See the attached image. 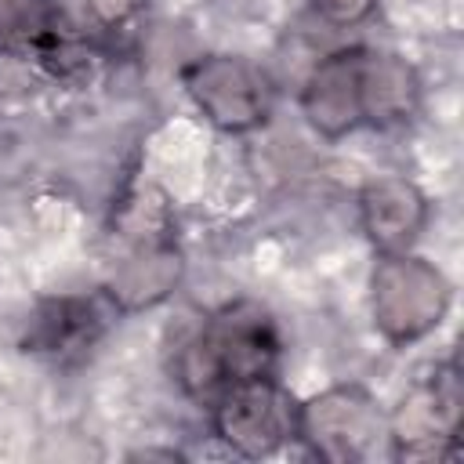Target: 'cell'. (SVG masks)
Instances as JSON below:
<instances>
[{"mask_svg":"<svg viewBox=\"0 0 464 464\" xmlns=\"http://www.w3.org/2000/svg\"><path fill=\"white\" fill-rule=\"evenodd\" d=\"M120 257L109 268L105 297L120 312L160 304L181 279V250L174 243V218L156 188H138L116 214Z\"/></svg>","mask_w":464,"mask_h":464,"instance_id":"cell-2","label":"cell"},{"mask_svg":"<svg viewBox=\"0 0 464 464\" xmlns=\"http://www.w3.org/2000/svg\"><path fill=\"white\" fill-rule=\"evenodd\" d=\"M120 308L102 294V297H51L29 315L25 330V352L47 355V359H76L98 344L105 326L112 323Z\"/></svg>","mask_w":464,"mask_h":464,"instance_id":"cell-9","label":"cell"},{"mask_svg":"<svg viewBox=\"0 0 464 464\" xmlns=\"http://www.w3.org/2000/svg\"><path fill=\"white\" fill-rule=\"evenodd\" d=\"M460 428V373L457 362H442L413 384V392L388 417V442L395 460H442L457 450Z\"/></svg>","mask_w":464,"mask_h":464,"instance_id":"cell-7","label":"cell"},{"mask_svg":"<svg viewBox=\"0 0 464 464\" xmlns=\"http://www.w3.org/2000/svg\"><path fill=\"white\" fill-rule=\"evenodd\" d=\"M210 406L218 439L239 457H268L297 439L301 402L276 377L239 381Z\"/></svg>","mask_w":464,"mask_h":464,"instance_id":"cell-4","label":"cell"},{"mask_svg":"<svg viewBox=\"0 0 464 464\" xmlns=\"http://www.w3.org/2000/svg\"><path fill=\"white\" fill-rule=\"evenodd\" d=\"M359 221L377 254H402L428 221V199L410 178H373L359 192Z\"/></svg>","mask_w":464,"mask_h":464,"instance_id":"cell-11","label":"cell"},{"mask_svg":"<svg viewBox=\"0 0 464 464\" xmlns=\"http://www.w3.org/2000/svg\"><path fill=\"white\" fill-rule=\"evenodd\" d=\"M141 7H145V0H87L91 18H94L102 29H109V33L130 25V22L141 14Z\"/></svg>","mask_w":464,"mask_h":464,"instance_id":"cell-13","label":"cell"},{"mask_svg":"<svg viewBox=\"0 0 464 464\" xmlns=\"http://www.w3.org/2000/svg\"><path fill=\"white\" fill-rule=\"evenodd\" d=\"M297 439H304L315 457L334 464L366 460L377 453V442L388 439V417L366 388L334 384L301 402Z\"/></svg>","mask_w":464,"mask_h":464,"instance_id":"cell-5","label":"cell"},{"mask_svg":"<svg viewBox=\"0 0 464 464\" xmlns=\"http://www.w3.org/2000/svg\"><path fill=\"white\" fill-rule=\"evenodd\" d=\"M279 348L283 341L276 319L254 301H236L218 308L203 323V330L181 348L178 381L192 399L214 402L225 388L239 381L272 377Z\"/></svg>","mask_w":464,"mask_h":464,"instance_id":"cell-1","label":"cell"},{"mask_svg":"<svg viewBox=\"0 0 464 464\" xmlns=\"http://www.w3.org/2000/svg\"><path fill=\"white\" fill-rule=\"evenodd\" d=\"M0 54L36 58L51 72H72L87 58L51 0H0Z\"/></svg>","mask_w":464,"mask_h":464,"instance_id":"cell-8","label":"cell"},{"mask_svg":"<svg viewBox=\"0 0 464 464\" xmlns=\"http://www.w3.org/2000/svg\"><path fill=\"white\" fill-rule=\"evenodd\" d=\"M362 47H344L326 54L301 87V112L323 138H341L362 123Z\"/></svg>","mask_w":464,"mask_h":464,"instance_id":"cell-10","label":"cell"},{"mask_svg":"<svg viewBox=\"0 0 464 464\" xmlns=\"http://www.w3.org/2000/svg\"><path fill=\"white\" fill-rule=\"evenodd\" d=\"M185 91L199 105V112L228 134L261 127L276 105L272 76L250 58L236 54L196 58L185 69Z\"/></svg>","mask_w":464,"mask_h":464,"instance_id":"cell-6","label":"cell"},{"mask_svg":"<svg viewBox=\"0 0 464 464\" xmlns=\"http://www.w3.org/2000/svg\"><path fill=\"white\" fill-rule=\"evenodd\" d=\"M370 308L373 326L392 344H410L442 323L450 308V283L435 265L410 250L381 254L370 276Z\"/></svg>","mask_w":464,"mask_h":464,"instance_id":"cell-3","label":"cell"},{"mask_svg":"<svg viewBox=\"0 0 464 464\" xmlns=\"http://www.w3.org/2000/svg\"><path fill=\"white\" fill-rule=\"evenodd\" d=\"M373 7H377V0H315V11H319L330 25H355V22H362Z\"/></svg>","mask_w":464,"mask_h":464,"instance_id":"cell-14","label":"cell"},{"mask_svg":"<svg viewBox=\"0 0 464 464\" xmlns=\"http://www.w3.org/2000/svg\"><path fill=\"white\" fill-rule=\"evenodd\" d=\"M359 102H362V123H377V127L406 123L420 105V80L406 58L366 51Z\"/></svg>","mask_w":464,"mask_h":464,"instance_id":"cell-12","label":"cell"}]
</instances>
